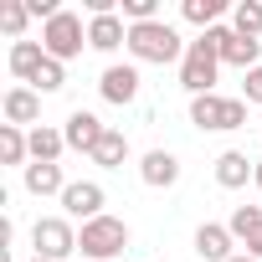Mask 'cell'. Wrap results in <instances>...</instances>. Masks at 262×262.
Listing matches in <instances>:
<instances>
[{
	"mask_svg": "<svg viewBox=\"0 0 262 262\" xmlns=\"http://www.w3.org/2000/svg\"><path fill=\"white\" fill-rule=\"evenodd\" d=\"M62 206H67V216L98 221V216H103V185H93V180H72V185L62 190Z\"/></svg>",
	"mask_w": 262,
	"mask_h": 262,
	"instance_id": "ba28073f",
	"label": "cell"
},
{
	"mask_svg": "<svg viewBox=\"0 0 262 262\" xmlns=\"http://www.w3.org/2000/svg\"><path fill=\"white\" fill-rule=\"evenodd\" d=\"M67 149H82V155H93L98 149V139L108 134V123H98V113H88V108H77L72 118H67Z\"/></svg>",
	"mask_w": 262,
	"mask_h": 262,
	"instance_id": "9c48e42d",
	"label": "cell"
},
{
	"mask_svg": "<svg viewBox=\"0 0 262 262\" xmlns=\"http://www.w3.org/2000/svg\"><path fill=\"white\" fill-rule=\"evenodd\" d=\"M41 62H47V47H41V41H16V47H11V72H16V77L31 82V77L41 72Z\"/></svg>",
	"mask_w": 262,
	"mask_h": 262,
	"instance_id": "e0dca14e",
	"label": "cell"
},
{
	"mask_svg": "<svg viewBox=\"0 0 262 262\" xmlns=\"http://www.w3.org/2000/svg\"><path fill=\"white\" fill-rule=\"evenodd\" d=\"M123 155H128V139L118 134V128H108V134L98 139V149H93V165H103V170H118V165H123Z\"/></svg>",
	"mask_w": 262,
	"mask_h": 262,
	"instance_id": "d6986e66",
	"label": "cell"
},
{
	"mask_svg": "<svg viewBox=\"0 0 262 262\" xmlns=\"http://www.w3.org/2000/svg\"><path fill=\"white\" fill-rule=\"evenodd\" d=\"M242 98H247V103H262V67H252V72H247V82H242Z\"/></svg>",
	"mask_w": 262,
	"mask_h": 262,
	"instance_id": "4316f807",
	"label": "cell"
},
{
	"mask_svg": "<svg viewBox=\"0 0 262 262\" xmlns=\"http://www.w3.org/2000/svg\"><path fill=\"white\" fill-rule=\"evenodd\" d=\"M82 262H88V257H82Z\"/></svg>",
	"mask_w": 262,
	"mask_h": 262,
	"instance_id": "1f68e13d",
	"label": "cell"
},
{
	"mask_svg": "<svg viewBox=\"0 0 262 262\" xmlns=\"http://www.w3.org/2000/svg\"><path fill=\"white\" fill-rule=\"evenodd\" d=\"M195 252H201L206 262H231V231L216 226V221H206V226L195 231Z\"/></svg>",
	"mask_w": 262,
	"mask_h": 262,
	"instance_id": "9a60e30c",
	"label": "cell"
},
{
	"mask_svg": "<svg viewBox=\"0 0 262 262\" xmlns=\"http://www.w3.org/2000/svg\"><path fill=\"white\" fill-rule=\"evenodd\" d=\"M231 21H236V36H252V41H257V31H262V6H257V0H242V6L231 11Z\"/></svg>",
	"mask_w": 262,
	"mask_h": 262,
	"instance_id": "603a6c76",
	"label": "cell"
},
{
	"mask_svg": "<svg viewBox=\"0 0 262 262\" xmlns=\"http://www.w3.org/2000/svg\"><path fill=\"white\" fill-rule=\"evenodd\" d=\"M41 118V98H36V88H11L6 93V123H36Z\"/></svg>",
	"mask_w": 262,
	"mask_h": 262,
	"instance_id": "5bb4252c",
	"label": "cell"
},
{
	"mask_svg": "<svg viewBox=\"0 0 262 262\" xmlns=\"http://www.w3.org/2000/svg\"><path fill=\"white\" fill-rule=\"evenodd\" d=\"M82 41H88V31H82V21H77L72 11H62V16H52V21L41 26V47H47V57H57V62L77 57Z\"/></svg>",
	"mask_w": 262,
	"mask_h": 262,
	"instance_id": "5b68a950",
	"label": "cell"
},
{
	"mask_svg": "<svg viewBox=\"0 0 262 262\" xmlns=\"http://www.w3.org/2000/svg\"><path fill=\"white\" fill-rule=\"evenodd\" d=\"M190 123L195 128H242L247 123V98H190Z\"/></svg>",
	"mask_w": 262,
	"mask_h": 262,
	"instance_id": "277c9868",
	"label": "cell"
},
{
	"mask_svg": "<svg viewBox=\"0 0 262 262\" xmlns=\"http://www.w3.org/2000/svg\"><path fill=\"white\" fill-rule=\"evenodd\" d=\"M155 11H160L155 0H123V16L134 21V26H144V21H155Z\"/></svg>",
	"mask_w": 262,
	"mask_h": 262,
	"instance_id": "484cf974",
	"label": "cell"
},
{
	"mask_svg": "<svg viewBox=\"0 0 262 262\" xmlns=\"http://www.w3.org/2000/svg\"><path fill=\"white\" fill-rule=\"evenodd\" d=\"M226 231H231V236H242V242H252V236L262 231V211H257V206H236V211H231V221H226Z\"/></svg>",
	"mask_w": 262,
	"mask_h": 262,
	"instance_id": "44dd1931",
	"label": "cell"
},
{
	"mask_svg": "<svg viewBox=\"0 0 262 262\" xmlns=\"http://www.w3.org/2000/svg\"><path fill=\"white\" fill-rule=\"evenodd\" d=\"M123 247H128V226H123L118 216L82 221V231H77V252H82L88 262H108V257H118Z\"/></svg>",
	"mask_w": 262,
	"mask_h": 262,
	"instance_id": "3957f363",
	"label": "cell"
},
{
	"mask_svg": "<svg viewBox=\"0 0 262 262\" xmlns=\"http://www.w3.org/2000/svg\"><path fill=\"white\" fill-rule=\"evenodd\" d=\"M216 180H221L226 190H242L247 180H257V160H247L242 149H226V155L216 160Z\"/></svg>",
	"mask_w": 262,
	"mask_h": 262,
	"instance_id": "8fae6325",
	"label": "cell"
},
{
	"mask_svg": "<svg viewBox=\"0 0 262 262\" xmlns=\"http://www.w3.org/2000/svg\"><path fill=\"white\" fill-rule=\"evenodd\" d=\"M26 21H31V6H21V0H6V6H0V26H6L11 36H21Z\"/></svg>",
	"mask_w": 262,
	"mask_h": 262,
	"instance_id": "d4e9b609",
	"label": "cell"
},
{
	"mask_svg": "<svg viewBox=\"0 0 262 262\" xmlns=\"http://www.w3.org/2000/svg\"><path fill=\"white\" fill-rule=\"evenodd\" d=\"M206 36L216 41L221 62H231V67H242V72L262 67V41H252V36H236V31H226V26H211Z\"/></svg>",
	"mask_w": 262,
	"mask_h": 262,
	"instance_id": "52a82bcc",
	"label": "cell"
},
{
	"mask_svg": "<svg viewBox=\"0 0 262 262\" xmlns=\"http://www.w3.org/2000/svg\"><path fill=\"white\" fill-rule=\"evenodd\" d=\"M88 47H93V52L128 47V26H123L118 16H93V26H88Z\"/></svg>",
	"mask_w": 262,
	"mask_h": 262,
	"instance_id": "4fadbf2b",
	"label": "cell"
},
{
	"mask_svg": "<svg viewBox=\"0 0 262 262\" xmlns=\"http://www.w3.org/2000/svg\"><path fill=\"white\" fill-rule=\"evenodd\" d=\"M31 262H47V257H31Z\"/></svg>",
	"mask_w": 262,
	"mask_h": 262,
	"instance_id": "4dcf8cb0",
	"label": "cell"
},
{
	"mask_svg": "<svg viewBox=\"0 0 262 262\" xmlns=\"http://www.w3.org/2000/svg\"><path fill=\"white\" fill-rule=\"evenodd\" d=\"M216 67H221L216 41H211V36L190 41V47H185V57H180V88H185L190 98H206V93L216 88Z\"/></svg>",
	"mask_w": 262,
	"mask_h": 262,
	"instance_id": "7a4b0ae2",
	"label": "cell"
},
{
	"mask_svg": "<svg viewBox=\"0 0 262 262\" xmlns=\"http://www.w3.org/2000/svg\"><path fill=\"white\" fill-rule=\"evenodd\" d=\"M26 190H31V195H62V190H67L62 165H26Z\"/></svg>",
	"mask_w": 262,
	"mask_h": 262,
	"instance_id": "ac0fdd59",
	"label": "cell"
},
{
	"mask_svg": "<svg viewBox=\"0 0 262 262\" xmlns=\"http://www.w3.org/2000/svg\"><path fill=\"white\" fill-rule=\"evenodd\" d=\"M247 257H257V262H262V231H257V236L247 242Z\"/></svg>",
	"mask_w": 262,
	"mask_h": 262,
	"instance_id": "83f0119b",
	"label": "cell"
},
{
	"mask_svg": "<svg viewBox=\"0 0 262 262\" xmlns=\"http://www.w3.org/2000/svg\"><path fill=\"white\" fill-rule=\"evenodd\" d=\"M62 149H67V134H57V128H47V123L31 128V160L36 165H57Z\"/></svg>",
	"mask_w": 262,
	"mask_h": 262,
	"instance_id": "2e32d148",
	"label": "cell"
},
{
	"mask_svg": "<svg viewBox=\"0 0 262 262\" xmlns=\"http://www.w3.org/2000/svg\"><path fill=\"white\" fill-rule=\"evenodd\" d=\"M231 262H257V257H231Z\"/></svg>",
	"mask_w": 262,
	"mask_h": 262,
	"instance_id": "f1b7e54d",
	"label": "cell"
},
{
	"mask_svg": "<svg viewBox=\"0 0 262 262\" xmlns=\"http://www.w3.org/2000/svg\"><path fill=\"white\" fill-rule=\"evenodd\" d=\"M128 52H134L139 62H175V57H185V47H180V31L175 26H165V21H144V26H128Z\"/></svg>",
	"mask_w": 262,
	"mask_h": 262,
	"instance_id": "6da1fadb",
	"label": "cell"
},
{
	"mask_svg": "<svg viewBox=\"0 0 262 262\" xmlns=\"http://www.w3.org/2000/svg\"><path fill=\"white\" fill-rule=\"evenodd\" d=\"M98 93H103L108 103H134V98H139V72H134V67H108L103 82H98Z\"/></svg>",
	"mask_w": 262,
	"mask_h": 262,
	"instance_id": "7c38bea8",
	"label": "cell"
},
{
	"mask_svg": "<svg viewBox=\"0 0 262 262\" xmlns=\"http://www.w3.org/2000/svg\"><path fill=\"white\" fill-rule=\"evenodd\" d=\"M257 185H262V160H257Z\"/></svg>",
	"mask_w": 262,
	"mask_h": 262,
	"instance_id": "f546056e",
	"label": "cell"
},
{
	"mask_svg": "<svg viewBox=\"0 0 262 262\" xmlns=\"http://www.w3.org/2000/svg\"><path fill=\"white\" fill-rule=\"evenodd\" d=\"M62 82H67V72H62V62H57V57H47V62H41V72L31 77V88H36V93H57Z\"/></svg>",
	"mask_w": 262,
	"mask_h": 262,
	"instance_id": "cb8c5ba5",
	"label": "cell"
},
{
	"mask_svg": "<svg viewBox=\"0 0 262 262\" xmlns=\"http://www.w3.org/2000/svg\"><path fill=\"white\" fill-rule=\"evenodd\" d=\"M221 11H226L221 0H185V6H180V16H185L190 26H206V31L216 26V16H221Z\"/></svg>",
	"mask_w": 262,
	"mask_h": 262,
	"instance_id": "7402d4cb",
	"label": "cell"
},
{
	"mask_svg": "<svg viewBox=\"0 0 262 262\" xmlns=\"http://www.w3.org/2000/svg\"><path fill=\"white\" fill-rule=\"evenodd\" d=\"M139 175H144V185L170 190V185L180 180V160H175L170 149H149V155H144V165H139Z\"/></svg>",
	"mask_w": 262,
	"mask_h": 262,
	"instance_id": "30bf717a",
	"label": "cell"
},
{
	"mask_svg": "<svg viewBox=\"0 0 262 262\" xmlns=\"http://www.w3.org/2000/svg\"><path fill=\"white\" fill-rule=\"evenodd\" d=\"M31 155V134H21L16 123H0V160L6 165H21Z\"/></svg>",
	"mask_w": 262,
	"mask_h": 262,
	"instance_id": "ffe728a7",
	"label": "cell"
},
{
	"mask_svg": "<svg viewBox=\"0 0 262 262\" xmlns=\"http://www.w3.org/2000/svg\"><path fill=\"white\" fill-rule=\"evenodd\" d=\"M31 242H36V257H47V262H62V257L77 252V231H72L62 216H41V221L31 226Z\"/></svg>",
	"mask_w": 262,
	"mask_h": 262,
	"instance_id": "8992f818",
	"label": "cell"
}]
</instances>
